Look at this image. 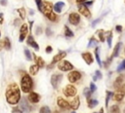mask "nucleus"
I'll return each instance as SVG.
<instances>
[{
	"label": "nucleus",
	"instance_id": "f257e3e1",
	"mask_svg": "<svg viewBox=\"0 0 125 113\" xmlns=\"http://www.w3.org/2000/svg\"><path fill=\"white\" fill-rule=\"evenodd\" d=\"M6 100L9 104L15 105L20 102L21 100V91L19 86L16 83L10 84L6 89Z\"/></svg>",
	"mask_w": 125,
	"mask_h": 113
},
{
	"label": "nucleus",
	"instance_id": "f03ea898",
	"mask_svg": "<svg viewBox=\"0 0 125 113\" xmlns=\"http://www.w3.org/2000/svg\"><path fill=\"white\" fill-rule=\"evenodd\" d=\"M41 12L51 21H56L58 19V17L53 12V5L48 1H43V6H42V11Z\"/></svg>",
	"mask_w": 125,
	"mask_h": 113
},
{
	"label": "nucleus",
	"instance_id": "7ed1b4c3",
	"mask_svg": "<svg viewBox=\"0 0 125 113\" xmlns=\"http://www.w3.org/2000/svg\"><path fill=\"white\" fill-rule=\"evenodd\" d=\"M32 86H33V82H32L31 77L28 74H24L21 77V91L23 93H25V94L30 93V91L32 89Z\"/></svg>",
	"mask_w": 125,
	"mask_h": 113
},
{
	"label": "nucleus",
	"instance_id": "20e7f679",
	"mask_svg": "<svg viewBox=\"0 0 125 113\" xmlns=\"http://www.w3.org/2000/svg\"><path fill=\"white\" fill-rule=\"evenodd\" d=\"M124 95H125V85L123 84L122 86H120L119 88L116 89V92L114 94L113 98L115 101H121L123 99Z\"/></svg>",
	"mask_w": 125,
	"mask_h": 113
},
{
	"label": "nucleus",
	"instance_id": "39448f33",
	"mask_svg": "<svg viewBox=\"0 0 125 113\" xmlns=\"http://www.w3.org/2000/svg\"><path fill=\"white\" fill-rule=\"evenodd\" d=\"M62 80V74H53L51 76V84L54 89H58Z\"/></svg>",
	"mask_w": 125,
	"mask_h": 113
},
{
	"label": "nucleus",
	"instance_id": "423d86ee",
	"mask_svg": "<svg viewBox=\"0 0 125 113\" xmlns=\"http://www.w3.org/2000/svg\"><path fill=\"white\" fill-rule=\"evenodd\" d=\"M19 108L21 110V112H22V113H23V112H30V111H31V109H32V107H31V106H30V104L27 102V99H26L25 97L21 98Z\"/></svg>",
	"mask_w": 125,
	"mask_h": 113
},
{
	"label": "nucleus",
	"instance_id": "0eeeda50",
	"mask_svg": "<svg viewBox=\"0 0 125 113\" xmlns=\"http://www.w3.org/2000/svg\"><path fill=\"white\" fill-rule=\"evenodd\" d=\"M58 68L61 71H69V70L73 69V65L67 60H61V61H59Z\"/></svg>",
	"mask_w": 125,
	"mask_h": 113
},
{
	"label": "nucleus",
	"instance_id": "6e6552de",
	"mask_svg": "<svg viewBox=\"0 0 125 113\" xmlns=\"http://www.w3.org/2000/svg\"><path fill=\"white\" fill-rule=\"evenodd\" d=\"M76 93H77V90H76V88H75L74 86H72V85H67V86L64 88V90H63V94H64V95L67 96V97L74 96V95L76 94Z\"/></svg>",
	"mask_w": 125,
	"mask_h": 113
},
{
	"label": "nucleus",
	"instance_id": "1a4fd4ad",
	"mask_svg": "<svg viewBox=\"0 0 125 113\" xmlns=\"http://www.w3.org/2000/svg\"><path fill=\"white\" fill-rule=\"evenodd\" d=\"M80 78H81V73L79 71L74 70V71H71L67 74V79L70 83H75L78 80H80Z\"/></svg>",
	"mask_w": 125,
	"mask_h": 113
},
{
	"label": "nucleus",
	"instance_id": "9d476101",
	"mask_svg": "<svg viewBox=\"0 0 125 113\" xmlns=\"http://www.w3.org/2000/svg\"><path fill=\"white\" fill-rule=\"evenodd\" d=\"M27 33H28V26L26 23H23L21 24V28H20V36H19V41L20 42H22L25 37L27 36Z\"/></svg>",
	"mask_w": 125,
	"mask_h": 113
},
{
	"label": "nucleus",
	"instance_id": "9b49d317",
	"mask_svg": "<svg viewBox=\"0 0 125 113\" xmlns=\"http://www.w3.org/2000/svg\"><path fill=\"white\" fill-rule=\"evenodd\" d=\"M57 102H58V105L63 109V110H68L70 108V105H69V102H67L64 98H62V96H59L58 99H57Z\"/></svg>",
	"mask_w": 125,
	"mask_h": 113
},
{
	"label": "nucleus",
	"instance_id": "f8f14e48",
	"mask_svg": "<svg viewBox=\"0 0 125 113\" xmlns=\"http://www.w3.org/2000/svg\"><path fill=\"white\" fill-rule=\"evenodd\" d=\"M68 21L73 25H77L80 21V16L77 13H71L68 17Z\"/></svg>",
	"mask_w": 125,
	"mask_h": 113
},
{
	"label": "nucleus",
	"instance_id": "ddd939ff",
	"mask_svg": "<svg viewBox=\"0 0 125 113\" xmlns=\"http://www.w3.org/2000/svg\"><path fill=\"white\" fill-rule=\"evenodd\" d=\"M78 11H79L80 14H82L87 19H90L91 18V13H90V10L87 8V6H85V5H79L78 6Z\"/></svg>",
	"mask_w": 125,
	"mask_h": 113
},
{
	"label": "nucleus",
	"instance_id": "4468645a",
	"mask_svg": "<svg viewBox=\"0 0 125 113\" xmlns=\"http://www.w3.org/2000/svg\"><path fill=\"white\" fill-rule=\"evenodd\" d=\"M65 56H66V52H64V51H61V52H59V53L53 57L51 63L54 64V63H56V62H59V61L62 60V58L65 57Z\"/></svg>",
	"mask_w": 125,
	"mask_h": 113
},
{
	"label": "nucleus",
	"instance_id": "2eb2a0df",
	"mask_svg": "<svg viewBox=\"0 0 125 113\" xmlns=\"http://www.w3.org/2000/svg\"><path fill=\"white\" fill-rule=\"evenodd\" d=\"M27 99L31 103H37L40 100V95L35 92H31V93H29V94L27 96Z\"/></svg>",
	"mask_w": 125,
	"mask_h": 113
},
{
	"label": "nucleus",
	"instance_id": "dca6fc26",
	"mask_svg": "<svg viewBox=\"0 0 125 113\" xmlns=\"http://www.w3.org/2000/svg\"><path fill=\"white\" fill-rule=\"evenodd\" d=\"M26 44H27L28 46H31L32 48H34L35 51H38V50H39V46H38V44L35 42V40H34V38H33L32 35H28V37H27V39H26Z\"/></svg>",
	"mask_w": 125,
	"mask_h": 113
},
{
	"label": "nucleus",
	"instance_id": "f3484780",
	"mask_svg": "<svg viewBox=\"0 0 125 113\" xmlns=\"http://www.w3.org/2000/svg\"><path fill=\"white\" fill-rule=\"evenodd\" d=\"M81 56H82V58L85 60V62H86L88 65L92 64V62L94 61V58H93V56H92V54H91V53H89V52L83 53Z\"/></svg>",
	"mask_w": 125,
	"mask_h": 113
},
{
	"label": "nucleus",
	"instance_id": "a211bd4d",
	"mask_svg": "<svg viewBox=\"0 0 125 113\" xmlns=\"http://www.w3.org/2000/svg\"><path fill=\"white\" fill-rule=\"evenodd\" d=\"M69 105H70V108H72L73 110H76L79 107V105H80V99H79L78 95L74 96V98L69 102Z\"/></svg>",
	"mask_w": 125,
	"mask_h": 113
},
{
	"label": "nucleus",
	"instance_id": "6ab92c4d",
	"mask_svg": "<svg viewBox=\"0 0 125 113\" xmlns=\"http://www.w3.org/2000/svg\"><path fill=\"white\" fill-rule=\"evenodd\" d=\"M123 79H124V76H123V75L118 76V77L116 78L115 82L113 83V87H114L115 89H117V88H119L120 86H122V85L124 84V83H123Z\"/></svg>",
	"mask_w": 125,
	"mask_h": 113
},
{
	"label": "nucleus",
	"instance_id": "aec40b11",
	"mask_svg": "<svg viewBox=\"0 0 125 113\" xmlns=\"http://www.w3.org/2000/svg\"><path fill=\"white\" fill-rule=\"evenodd\" d=\"M63 6H64V3L62 2V1H59V2H57V3L54 5L53 9H54L55 12H57V13H62V7H63Z\"/></svg>",
	"mask_w": 125,
	"mask_h": 113
},
{
	"label": "nucleus",
	"instance_id": "412c9836",
	"mask_svg": "<svg viewBox=\"0 0 125 113\" xmlns=\"http://www.w3.org/2000/svg\"><path fill=\"white\" fill-rule=\"evenodd\" d=\"M33 56H34V60L36 62V64L39 66V68H42V67L45 66V61L43 60V58L41 56H37L35 55H33Z\"/></svg>",
	"mask_w": 125,
	"mask_h": 113
},
{
	"label": "nucleus",
	"instance_id": "4be33fe9",
	"mask_svg": "<svg viewBox=\"0 0 125 113\" xmlns=\"http://www.w3.org/2000/svg\"><path fill=\"white\" fill-rule=\"evenodd\" d=\"M38 70H39V66L37 64H33V65H31L29 67V73L31 75H36L37 72H38Z\"/></svg>",
	"mask_w": 125,
	"mask_h": 113
},
{
	"label": "nucleus",
	"instance_id": "5701e85b",
	"mask_svg": "<svg viewBox=\"0 0 125 113\" xmlns=\"http://www.w3.org/2000/svg\"><path fill=\"white\" fill-rule=\"evenodd\" d=\"M120 47H121V43H120V42H118V43L115 45L114 49H113V53H112V56H111L112 57H115V56H118V53H119Z\"/></svg>",
	"mask_w": 125,
	"mask_h": 113
},
{
	"label": "nucleus",
	"instance_id": "b1692460",
	"mask_svg": "<svg viewBox=\"0 0 125 113\" xmlns=\"http://www.w3.org/2000/svg\"><path fill=\"white\" fill-rule=\"evenodd\" d=\"M87 102H88V107L89 108H94L95 106H97L98 105V100L97 99H88L87 100Z\"/></svg>",
	"mask_w": 125,
	"mask_h": 113
},
{
	"label": "nucleus",
	"instance_id": "393cba45",
	"mask_svg": "<svg viewBox=\"0 0 125 113\" xmlns=\"http://www.w3.org/2000/svg\"><path fill=\"white\" fill-rule=\"evenodd\" d=\"M64 35L66 36V37H73V32L68 28V26L67 25H65L64 26Z\"/></svg>",
	"mask_w": 125,
	"mask_h": 113
},
{
	"label": "nucleus",
	"instance_id": "a878e982",
	"mask_svg": "<svg viewBox=\"0 0 125 113\" xmlns=\"http://www.w3.org/2000/svg\"><path fill=\"white\" fill-rule=\"evenodd\" d=\"M4 48L6 50L11 49V42H10V39L8 37H5V39H4Z\"/></svg>",
	"mask_w": 125,
	"mask_h": 113
},
{
	"label": "nucleus",
	"instance_id": "bb28decb",
	"mask_svg": "<svg viewBox=\"0 0 125 113\" xmlns=\"http://www.w3.org/2000/svg\"><path fill=\"white\" fill-rule=\"evenodd\" d=\"M110 113H121L119 106H118V105H116V104L112 105V106L110 107Z\"/></svg>",
	"mask_w": 125,
	"mask_h": 113
},
{
	"label": "nucleus",
	"instance_id": "cd10ccee",
	"mask_svg": "<svg viewBox=\"0 0 125 113\" xmlns=\"http://www.w3.org/2000/svg\"><path fill=\"white\" fill-rule=\"evenodd\" d=\"M18 13H19L20 18H21V19H25V10H24V8H20V9H18Z\"/></svg>",
	"mask_w": 125,
	"mask_h": 113
},
{
	"label": "nucleus",
	"instance_id": "c85d7f7f",
	"mask_svg": "<svg viewBox=\"0 0 125 113\" xmlns=\"http://www.w3.org/2000/svg\"><path fill=\"white\" fill-rule=\"evenodd\" d=\"M95 56H96V59H97V62L100 66H102V61H101V58H100V56H99V48L97 47L95 49Z\"/></svg>",
	"mask_w": 125,
	"mask_h": 113
},
{
	"label": "nucleus",
	"instance_id": "c756f323",
	"mask_svg": "<svg viewBox=\"0 0 125 113\" xmlns=\"http://www.w3.org/2000/svg\"><path fill=\"white\" fill-rule=\"evenodd\" d=\"M111 40H112V32H111V31H108V32H107L106 41H107V45H108L109 48L111 47Z\"/></svg>",
	"mask_w": 125,
	"mask_h": 113
},
{
	"label": "nucleus",
	"instance_id": "7c9ffc66",
	"mask_svg": "<svg viewBox=\"0 0 125 113\" xmlns=\"http://www.w3.org/2000/svg\"><path fill=\"white\" fill-rule=\"evenodd\" d=\"M39 113H51V110L48 106H42L39 110Z\"/></svg>",
	"mask_w": 125,
	"mask_h": 113
},
{
	"label": "nucleus",
	"instance_id": "2f4dec72",
	"mask_svg": "<svg viewBox=\"0 0 125 113\" xmlns=\"http://www.w3.org/2000/svg\"><path fill=\"white\" fill-rule=\"evenodd\" d=\"M91 93H92V92H91L88 88H85V89H84V94H85V96H86L87 100L91 98Z\"/></svg>",
	"mask_w": 125,
	"mask_h": 113
},
{
	"label": "nucleus",
	"instance_id": "473e14b6",
	"mask_svg": "<svg viewBox=\"0 0 125 113\" xmlns=\"http://www.w3.org/2000/svg\"><path fill=\"white\" fill-rule=\"evenodd\" d=\"M24 55H25L27 60H31V59H32V57H31V54H30V52H29L28 49H24Z\"/></svg>",
	"mask_w": 125,
	"mask_h": 113
},
{
	"label": "nucleus",
	"instance_id": "72a5a7b5",
	"mask_svg": "<svg viewBox=\"0 0 125 113\" xmlns=\"http://www.w3.org/2000/svg\"><path fill=\"white\" fill-rule=\"evenodd\" d=\"M99 33V38H100V41H102V42H104V30H99L98 31Z\"/></svg>",
	"mask_w": 125,
	"mask_h": 113
},
{
	"label": "nucleus",
	"instance_id": "f704fd0d",
	"mask_svg": "<svg viewBox=\"0 0 125 113\" xmlns=\"http://www.w3.org/2000/svg\"><path fill=\"white\" fill-rule=\"evenodd\" d=\"M101 78H102V73L99 70H97L96 73H95V76L93 77V80L94 81H97V79H101Z\"/></svg>",
	"mask_w": 125,
	"mask_h": 113
},
{
	"label": "nucleus",
	"instance_id": "c9c22d12",
	"mask_svg": "<svg viewBox=\"0 0 125 113\" xmlns=\"http://www.w3.org/2000/svg\"><path fill=\"white\" fill-rule=\"evenodd\" d=\"M111 94H113L111 92H108V91L106 92V98H105V106H106V107H108V100H109Z\"/></svg>",
	"mask_w": 125,
	"mask_h": 113
},
{
	"label": "nucleus",
	"instance_id": "e433bc0d",
	"mask_svg": "<svg viewBox=\"0 0 125 113\" xmlns=\"http://www.w3.org/2000/svg\"><path fill=\"white\" fill-rule=\"evenodd\" d=\"M35 2H36V5H37L38 10L41 12L42 11V6H43V1L42 0H35Z\"/></svg>",
	"mask_w": 125,
	"mask_h": 113
},
{
	"label": "nucleus",
	"instance_id": "4c0bfd02",
	"mask_svg": "<svg viewBox=\"0 0 125 113\" xmlns=\"http://www.w3.org/2000/svg\"><path fill=\"white\" fill-rule=\"evenodd\" d=\"M125 69V59L121 62V64L118 66V68H117V71L118 72H120V71H122V70H124Z\"/></svg>",
	"mask_w": 125,
	"mask_h": 113
},
{
	"label": "nucleus",
	"instance_id": "58836bf2",
	"mask_svg": "<svg viewBox=\"0 0 125 113\" xmlns=\"http://www.w3.org/2000/svg\"><path fill=\"white\" fill-rule=\"evenodd\" d=\"M96 90H97V87H96V85H95V84L92 82V83L90 84V91H91L92 93H94Z\"/></svg>",
	"mask_w": 125,
	"mask_h": 113
},
{
	"label": "nucleus",
	"instance_id": "ea45409f",
	"mask_svg": "<svg viewBox=\"0 0 125 113\" xmlns=\"http://www.w3.org/2000/svg\"><path fill=\"white\" fill-rule=\"evenodd\" d=\"M93 44H94V45H96V40H95V38H94V37H92V38L90 39V42H89L88 47H91Z\"/></svg>",
	"mask_w": 125,
	"mask_h": 113
},
{
	"label": "nucleus",
	"instance_id": "a19ab883",
	"mask_svg": "<svg viewBox=\"0 0 125 113\" xmlns=\"http://www.w3.org/2000/svg\"><path fill=\"white\" fill-rule=\"evenodd\" d=\"M52 51H53V49H52L51 46H47V47H46V53H47V54H51Z\"/></svg>",
	"mask_w": 125,
	"mask_h": 113
},
{
	"label": "nucleus",
	"instance_id": "79ce46f5",
	"mask_svg": "<svg viewBox=\"0 0 125 113\" xmlns=\"http://www.w3.org/2000/svg\"><path fill=\"white\" fill-rule=\"evenodd\" d=\"M101 19H102V18H99V19H97L96 20H94V21H93L92 25H93V26H95V25H96V24H97L98 22H100V21H101Z\"/></svg>",
	"mask_w": 125,
	"mask_h": 113
},
{
	"label": "nucleus",
	"instance_id": "37998d69",
	"mask_svg": "<svg viewBox=\"0 0 125 113\" xmlns=\"http://www.w3.org/2000/svg\"><path fill=\"white\" fill-rule=\"evenodd\" d=\"M115 29H116V31H118V32H121V31H122V26H121V25H116Z\"/></svg>",
	"mask_w": 125,
	"mask_h": 113
},
{
	"label": "nucleus",
	"instance_id": "c03bdc74",
	"mask_svg": "<svg viewBox=\"0 0 125 113\" xmlns=\"http://www.w3.org/2000/svg\"><path fill=\"white\" fill-rule=\"evenodd\" d=\"M46 34H47L48 36H51V35H52V31H51V29H50L49 27L46 29Z\"/></svg>",
	"mask_w": 125,
	"mask_h": 113
},
{
	"label": "nucleus",
	"instance_id": "a18cd8bd",
	"mask_svg": "<svg viewBox=\"0 0 125 113\" xmlns=\"http://www.w3.org/2000/svg\"><path fill=\"white\" fill-rule=\"evenodd\" d=\"M41 32H42V28L41 27H37L36 28V34H41Z\"/></svg>",
	"mask_w": 125,
	"mask_h": 113
},
{
	"label": "nucleus",
	"instance_id": "49530a36",
	"mask_svg": "<svg viewBox=\"0 0 125 113\" xmlns=\"http://www.w3.org/2000/svg\"><path fill=\"white\" fill-rule=\"evenodd\" d=\"M4 49V40H0V51Z\"/></svg>",
	"mask_w": 125,
	"mask_h": 113
},
{
	"label": "nucleus",
	"instance_id": "de8ad7c7",
	"mask_svg": "<svg viewBox=\"0 0 125 113\" xmlns=\"http://www.w3.org/2000/svg\"><path fill=\"white\" fill-rule=\"evenodd\" d=\"M0 4H1L2 6H6V5H7V0H1V1H0Z\"/></svg>",
	"mask_w": 125,
	"mask_h": 113
},
{
	"label": "nucleus",
	"instance_id": "09e8293b",
	"mask_svg": "<svg viewBox=\"0 0 125 113\" xmlns=\"http://www.w3.org/2000/svg\"><path fill=\"white\" fill-rule=\"evenodd\" d=\"M93 4V1H87L86 3H85V6H90V5H92Z\"/></svg>",
	"mask_w": 125,
	"mask_h": 113
},
{
	"label": "nucleus",
	"instance_id": "8fccbe9b",
	"mask_svg": "<svg viewBox=\"0 0 125 113\" xmlns=\"http://www.w3.org/2000/svg\"><path fill=\"white\" fill-rule=\"evenodd\" d=\"M32 24H33V21L30 20V21H29V28H30V29H31V27H32Z\"/></svg>",
	"mask_w": 125,
	"mask_h": 113
},
{
	"label": "nucleus",
	"instance_id": "3c124183",
	"mask_svg": "<svg viewBox=\"0 0 125 113\" xmlns=\"http://www.w3.org/2000/svg\"><path fill=\"white\" fill-rule=\"evenodd\" d=\"M77 1V3H83V2H85L86 0H76Z\"/></svg>",
	"mask_w": 125,
	"mask_h": 113
},
{
	"label": "nucleus",
	"instance_id": "603ef678",
	"mask_svg": "<svg viewBox=\"0 0 125 113\" xmlns=\"http://www.w3.org/2000/svg\"><path fill=\"white\" fill-rule=\"evenodd\" d=\"M2 17H3V14H2V13H0V19H2Z\"/></svg>",
	"mask_w": 125,
	"mask_h": 113
},
{
	"label": "nucleus",
	"instance_id": "864d4df0",
	"mask_svg": "<svg viewBox=\"0 0 125 113\" xmlns=\"http://www.w3.org/2000/svg\"><path fill=\"white\" fill-rule=\"evenodd\" d=\"M71 113H75V112H74V111H72V112H71Z\"/></svg>",
	"mask_w": 125,
	"mask_h": 113
},
{
	"label": "nucleus",
	"instance_id": "5fc2aeb1",
	"mask_svg": "<svg viewBox=\"0 0 125 113\" xmlns=\"http://www.w3.org/2000/svg\"><path fill=\"white\" fill-rule=\"evenodd\" d=\"M124 54H125V50H124Z\"/></svg>",
	"mask_w": 125,
	"mask_h": 113
},
{
	"label": "nucleus",
	"instance_id": "6e6d98bb",
	"mask_svg": "<svg viewBox=\"0 0 125 113\" xmlns=\"http://www.w3.org/2000/svg\"><path fill=\"white\" fill-rule=\"evenodd\" d=\"M0 36H1V33H0Z\"/></svg>",
	"mask_w": 125,
	"mask_h": 113
},
{
	"label": "nucleus",
	"instance_id": "4d7b16f0",
	"mask_svg": "<svg viewBox=\"0 0 125 113\" xmlns=\"http://www.w3.org/2000/svg\"><path fill=\"white\" fill-rule=\"evenodd\" d=\"M124 113H125V110H124Z\"/></svg>",
	"mask_w": 125,
	"mask_h": 113
},
{
	"label": "nucleus",
	"instance_id": "13d9d810",
	"mask_svg": "<svg viewBox=\"0 0 125 113\" xmlns=\"http://www.w3.org/2000/svg\"><path fill=\"white\" fill-rule=\"evenodd\" d=\"M95 113H96V112H95Z\"/></svg>",
	"mask_w": 125,
	"mask_h": 113
}]
</instances>
